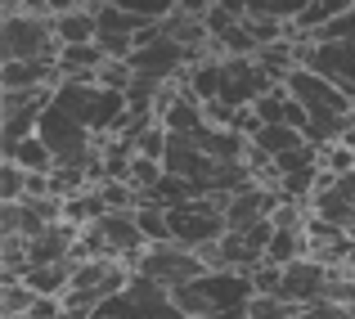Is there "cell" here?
I'll return each instance as SVG.
<instances>
[{
	"instance_id": "1",
	"label": "cell",
	"mask_w": 355,
	"mask_h": 319,
	"mask_svg": "<svg viewBox=\"0 0 355 319\" xmlns=\"http://www.w3.org/2000/svg\"><path fill=\"white\" fill-rule=\"evenodd\" d=\"M54 104L81 121L90 135H121L130 117V104L121 90H108L99 81H59L54 86Z\"/></svg>"
},
{
	"instance_id": "2",
	"label": "cell",
	"mask_w": 355,
	"mask_h": 319,
	"mask_svg": "<svg viewBox=\"0 0 355 319\" xmlns=\"http://www.w3.org/2000/svg\"><path fill=\"white\" fill-rule=\"evenodd\" d=\"M252 297H257V284H252V275H243V270H207V275H198L193 284L175 288V306L189 319L248 311Z\"/></svg>"
},
{
	"instance_id": "3",
	"label": "cell",
	"mask_w": 355,
	"mask_h": 319,
	"mask_svg": "<svg viewBox=\"0 0 355 319\" xmlns=\"http://www.w3.org/2000/svg\"><path fill=\"white\" fill-rule=\"evenodd\" d=\"M59 36L50 14H9L0 27V54L5 63H59Z\"/></svg>"
},
{
	"instance_id": "4",
	"label": "cell",
	"mask_w": 355,
	"mask_h": 319,
	"mask_svg": "<svg viewBox=\"0 0 355 319\" xmlns=\"http://www.w3.org/2000/svg\"><path fill=\"white\" fill-rule=\"evenodd\" d=\"M95 319H189V315L175 306L171 288L153 284V279H144V275H130V284L121 288L117 297H108Z\"/></svg>"
},
{
	"instance_id": "5",
	"label": "cell",
	"mask_w": 355,
	"mask_h": 319,
	"mask_svg": "<svg viewBox=\"0 0 355 319\" xmlns=\"http://www.w3.org/2000/svg\"><path fill=\"white\" fill-rule=\"evenodd\" d=\"M166 221H171V243H180V248H189V252H202V248H211V243H220L230 234L225 212H220L216 202H207V198H193V202L171 207Z\"/></svg>"
},
{
	"instance_id": "6",
	"label": "cell",
	"mask_w": 355,
	"mask_h": 319,
	"mask_svg": "<svg viewBox=\"0 0 355 319\" xmlns=\"http://www.w3.org/2000/svg\"><path fill=\"white\" fill-rule=\"evenodd\" d=\"M207 261L198 257V252H189V248H180V243H153V248H144V257L135 261V275H144V279H153V284H162V288H184V284H193L198 275H207Z\"/></svg>"
},
{
	"instance_id": "7",
	"label": "cell",
	"mask_w": 355,
	"mask_h": 319,
	"mask_svg": "<svg viewBox=\"0 0 355 319\" xmlns=\"http://www.w3.org/2000/svg\"><path fill=\"white\" fill-rule=\"evenodd\" d=\"M297 63L329 77L338 90H347L355 99V45L351 41H302L297 45Z\"/></svg>"
},
{
	"instance_id": "8",
	"label": "cell",
	"mask_w": 355,
	"mask_h": 319,
	"mask_svg": "<svg viewBox=\"0 0 355 319\" xmlns=\"http://www.w3.org/2000/svg\"><path fill=\"white\" fill-rule=\"evenodd\" d=\"M329 279H333V270L324 266V261L302 257V261H293V266H284V288H279V297L293 302L297 311L320 306L324 297H329Z\"/></svg>"
},
{
	"instance_id": "9",
	"label": "cell",
	"mask_w": 355,
	"mask_h": 319,
	"mask_svg": "<svg viewBox=\"0 0 355 319\" xmlns=\"http://www.w3.org/2000/svg\"><path fill=\"white\" fill-rule=\"evenodd\" d=\"M59 81V63H5L0 68V90H54Z\"/></svg>"
},
{
	"instance_id": "10",
	"label": "cell",
	"mask_w": 355,
	"mask_h": 319,
	"mask_svg": "<svg viewBox=\"0 0 355 319\" xmlns=\"http://www.w3.org/2000/svg\"><path fill=\"white\" fill-rule=\"evenodd\" d=\"M54 36H59V45L68 50V45H95L99 41V18L95 9H68V14H54Z\"/></svg>"
},
{
	"instance_id": "11",
	"label": "cell",
	"mask_w": 355,
	"mask_h": 319,
	"mask_svg": "<svg viewBox=\"0 0 355 319\" xmlns=\"http://www.w3.org/2000/svg\"><path fill=\"white\" fill-rule=\"evenodd\" d=\"M5 162L23 166V171H32V175H50L54 166H59L41 135H27V139H18V144H5Z\"/></svg>"
},
{
	"instance_id": "12",
	"label": "cell",
	"mask_w": 355,
	"mask_h": 319,
	"mask_svg": "<svg viewBox=\"0 0 355 319\" xmlns=\"http://www.w3.org/2000/svg\"><path fill=\"white\" fill-rule=\"evenodd\" d=\"M72 270H77V261H54V266H36L23 275V284L32 288L36 297H63L72 288Z\"/></svg>"
},
{
	"instance_id": "13",
	"label": "cell",
	"mask_w": 355,
	"mask_h": 319,
	"mask_svg": "<svg viewBox=\"0 0 355 319\" xmlns=\"http://www.w3.org/2000/svg\"><path fill=\"white\" fill-rule=\"evenodd\" d=\"M302 144H311V139L302 135V130H293V126H261L257 135H252V153H261V157H284V153H293V148H302Z\"/></svg>"
},
{
	"instance_id": "14",
	"label": "cell",
	"mask_w": 355,
	"mask_h": 319,
	"mask_svg": "<svg viewBox=\"0 0 355 319\" xmlns=\"http://www.w3.org/2000/svg\"><path fill=\"white\" fill-rule=\"evenodd\" d=\"M108 5L126 9V14L144 18V23H166V18L180 9V0H108Z\"/></svg>"
},
{
	"instance_id": "15",
	"label": "cell",
	"mask_w": 355,
	"mask_h": 319,
	"mask_svg": "<svg viewBox=\"0 0 355 319\" xmlns=\"http://www.w3.org/2000/svg\"><path fill=\"white\" fill-rule=\"evenodd\" d=\"M135 221H139V230H144L148 248H153V243H171V221H166V207H148V202H139V207H135Z\"/></svg>"
},
{
	"instance_id": "16",
	"label": "cell",
	"mask_w": 355,
	"mask_h": 319,
	"mask_svg": "<svg viewBox=\"0 0 355 319\" xmlns=\"http://www.w3.org/2000/svg\"><path fill=\"white\" fill-rule=\"evenodd\" d=\"M36 306V293L23 279H5V319H23Z\"/></svg>"
},
{
	"instance_id": "17",
	"label": "cell",
	"mask_w": 355,
	"mask_h": 319,
	"mask_svg": "<svg viewBox=\"0 0 355 319\" xmlns=\"http://www.w3.org/2000/svg\"><path fill=\"white\" fill-rule=\"evenodd\" d=\"M302 311H297L293 302H284V297H252L248 306V319H297Z\"/></svg>"
},
{
	"instance_id": "18",
	"label": "cell",
	"mask_w": 355,
	"mask_h": 319,
	"mask_svg": "<svg viewBox=\"0 0 355 319\" xmlns=\"http://www.w3.org/2000/svg\"><path fill=\"white\" fill-rule=\"evenodd\" d=\"M27 175H32V171L5 162V171H0V198H5V202H27Z\"/></svg>"
},
{
	"instance_id": "19",
	"label": "cell",
	"mask_w": 355,
	"mask_h": 319,
	"mask_svg": "<svg viewBox=\"0 0 355 319\" xmlns=\"http://www.w3.org/2000/svg\"><path fill=\"white\" fill-rule=\"evenodd\" d=\"M320 166H324L329 175H351V171H355V148H347V144L320 148Z\"/></svg>"
},
{
	"instance_id": "20",
	"label": "cell",
	"mask_w": 355,
	"mask_h": 319,
	"mask_svg": "<svg viewBox=\"0 0 355 319\" xmlns=\"http://www.w3.org/2000/svg\"><path fill=\"white\" fill-rule=\"evenodd\" d=\"M220 5L239 18H248V14H275L279 18V0H220Z\"/></svg>"
},
{
	"instance_id": "21",
	"label": "cell",
	"mask_w": 355,
	"mask_h": 319,
	"mask_svg": "<svg viewBox=\"0 0 355 319\" xmlns=\"http://www.w3.org/2000/svg\"><path fill=\"white\" fill-rule=\"evenodd\" d=\"M315 0H279V18H284V23H293L297 14H302V9H311Z\"/></svg>"
},
{
	"instance_id": "22",
	"label": "cell",
	"mask_w": 355,
	"mask_h": 319,
	"mask_svg": "<svg viewBox=\"0 0 355 319\" xmlns=\"http://www.w3.org/2000/svg\"><path fill=\"white\" fill-rule=\"evenodd\" d=\"M216 5H220V0H180V9H184V14H193V18H207Z\"/></svg>"
},
{
	"instance_id": "23",
	"label": "cell",
	"mask_w": 355,
	"mask_h": 319,
	"mask_svg": "<svg viewBox=\"0 0 355 319\" xmlns=\"http://www.w3.org/2000/svg\"><path fill=\"white\" fill-rule=\"evenodd\" d=\"M333 189H338L347 202H355V171L351 175H338V180H333Z\"/></svg>"
},
{
	"instance_id": "24",
	"label": "cell",
	"mask_w": 355,
	"mask_h": 319,
	"mask_svg": "<svg viewBox=\"0 0 355 319\" xmlns=\"http://www.w3.org/2000/svg\"><path fill=\"white\" fill-rule=\"evenodd\" d=\"M0 9H5V18H9V14H27L23 0H0Z\"/></svg>"
},
{
	"instance_id": "25",
	"label": "cell",
	"mask_w": 355,
	"mask_h": 319,
	"mask_svg": "<svg viewBox=\"0 0 355 319\" xmlns=\"http://www.w3.org/2000/svg\"><path fill=\"white\" fill-rule=\"evenodd\" d=\"M81 5H90V9H95V5H104V0H81Z\"/></svg>"
}]
</instances>
